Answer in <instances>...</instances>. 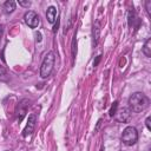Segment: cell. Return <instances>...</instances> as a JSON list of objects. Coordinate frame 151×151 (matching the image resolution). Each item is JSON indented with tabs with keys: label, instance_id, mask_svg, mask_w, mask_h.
Masks as SVG:
<instances>
[{
	"label": "cell",
	"instance_id": "7a4b0ae2",
	"mask_svg": "<svg viewBox=\"0 0 151 151\" xmlns=\"http://www.w3.org/2000/svg\"><path fill=\"white\" fill-rule=\"evenodd\" d=\"M54 61H55V54L53 51H50L45 54L41 66H40V77L41 78H48L54 68Z\"/></svg>",
	"mask_w": 151,
	"mask_h": 151
},
{
	"label": "cell",
	"instance_id": "603a6c76",
	"mask_svg": "<svg viewBox=\"0 0 151 151\" xmlns=\"http://www.w3.org/2000/svg\"><path fill=\"white\" fill-rule=\"evenodd\" d=\"M100 151H103V149H101V150H100Z\"/></svg>",
	"mask_w": 151,
	"mask_h": 151
},
{
	"label": "cell",
	"instance_id": "9c48e42d",
	"mask_svg": "<svg viewBox=\"0 0 151 151\" xmlns=\"http://www.w3.org/2000/svg\"><path fill=\"white\" fill-rule=\"evenodd\" d=\"M15 6H17V2L14 0H7L4 4V12L6 14H11L15 11Z\"/></svg>",
	"mask_w": 151,
	"mask_h": 151
},
{
	"label": "cell",
	"instance_id": "4fadbf2b",
	"mask_svg": "<svg viewBox=\"0 0 151 151\" xmlns=\"http://www.w3.org/2000/svg\"><path fill=\"white\" fill-rule=\"evenodd\" d=\"M0 80L1 81H8V74H7V70L0 65Z\"/></svg>",
	"mask_w": 151,
	"mask_h": 151
},
{
	"label": "cell",
	"instance_id": "277c9868",
	"mask_svg": "<svg viewBox=\"0 0 151 151\" xmlns=\"http://www.w3.org/2000/svg\"><path fill=\"white\" fill-rule=\"evenodd\" d=\"M24 21L28 27L35 28V27H38V25L40 22V18L34 11H27L24 14Z\"/></svg>",
	"mask_w": 151,
	"mask_h": 151
},
{
	"label": "cell",
	"instance_id": "8992f818",
	"mask_svg": "<svg viewBox=\"0 0 151 151\" xmlns=\"http://www.w3.org/2000/svg\"><path fill=\"white\" fill-rule=\"evenodd\" d=\"M116 119L120 123H126L131 117V110L129 107H122L116 112Z\"/></svg>",
	"mask_w": 151,
	"mask_h": 151
},
{
	"label": "cell",
	"instance_id": "7c38bea8",
	"mask_svg": "<svg viewBox=\"0 0 151 151\" xmlns=\"http://www.w3.org/2000/svg\"><path fill=\"white\" fill-rule=\"evenodd\" d=\"M142 52H143V54L145 57H147V58L151 57V39L150 38L145 41V44H144V46L142 48Z\"/></svg>",
	"mask_w": 151,
	"mask_h": 151
},
{
	"label": "cell",
	"instance_id": "30bf717a",
	"mask_svg": "<svg viewBox=\"0 0 151 151\" xmlns=\"http://www.w3.org/2000/svg\"><path fill=\"white\" fill-rule=\"evenodd\" d=\"M99 34H100V28L98 22H96L93 25V29H92V37H93V46H97L98 40H99Z\"/></svg>",
	"mask_w": 151,
	"mask_h": 151
},
{
	"label": "cell",
	"instance_id": "52a82bcc",
	"mask_svg": "<svg viewBox=\"0 0 151 151\" xmlns=\"http://www.w3.org/2000/svg\"><path fill=\"white\" fill-rule=\"evenodd\" d=\"M29 106V100L28 99H22L20 103H19V106H18V110H17V113H18V120L21 122L24 119V117L26 116V112H27V109Z\"/></svg>",
	"mask_w": 151,
	"mask_h": 151
},
{
	"label": "cell",
	"instance_id": "44dd1931",
	"mask_svg": "<svg viewBox=\"0 0 151 151\" xmlns=\"http://www.w3.org/2000/svg\"><path fill=\"white\" fill-rule=\"evenodd\" d=\"M4 35V25L0 24V41H1V38Z\"/></svg>",
	"mask_w": 151,
	"mask_h": 151
},
{
	"label": "cell",
	"instance_id": "ba28073f",
	"mask_svg": "<svg viewBox=\"0 0 151 151\" xmlns=\"http://www.w3.org/2000/svg\"><path fill=\"white\" fill-rule=\"evenodd\" d=\"M46 19L50 24H54L57 19V8L54 6H50L46 11Z\"/></svg>",
	"mask_w": 151,
	"mask_h": 151
},
{
	"label": "cell",
	"instance_id": "5b68a950",
	"mask_svg": "<svg viewBox=\"0 0 151 151\" xmlns=\"http://www.w3.org/2000/svg\"><path fill=\"white\" fill-rule=\"evenodd\" d=\"M35 125H37V116L34 113H31L28 116V120H27L26 127L22 131V136L24 137H27V136L32 134L33 131H34V129H35Z\"/></svg>",
	"mask_w": 151,
	"mask_h": 151
},
{
	"label": "cell",
	"instance_id": "8fae6325",
	"mask_svg": "<svg viewBox=\"0 0 151 151\" xmlns=\"http://www.w3.org/2000/svg\"><path fill=\"white\" fill-rule=\"evenodd\" d=\"M136 20H138V18H137V15H136L134 9H130V11L127 12V24H129V26H130V27H133Z\"/></svg>",
	"mask_w": 151,
	"mask_h": 151
},
{
	"label": "cell",
	"instance_id": "e0dca14e",
	"mask_svg": "<svg viewBox=\"0 0 151 151\" xmlns=\"http://www.w3.org/2000/svg\"><path fill=\"white\" fill-rule=\"evenodd\" d=\"M31 4H32V2L28 1V0H19V5L22 6V7H29Z\"/></svg>",
	"mask_w": 151,
	"mask_h": 151
},
{
	"label": "cell",
	"instance_id": "9a60e30c",
	"mask_svg": "<svg viewBox=\"0 0 151 151\" xmlns=\"http://www.w3.org/2000/svg\"><path fill=\"white\" fill-rule=\"evenodd\" d=\"M145 8H146V12H147V15L151 17V0L145 1Z\"/></svg>",
	"mask_w": 151,
	"mask_h": 151
},
{
	"label": "cell",
	"instance_id": "ac0fdd59",
	"mask_svg": "<svg viewBox=\"0 0 151 151\" xmlns=\"http://www.w3.org/2000/svg\"><path fill=\"white\" fill-rule=\"evenodd\" d=\"M145 126H146V129H147L149 131H151V118H150V117H147V118L145 119Z\"/></svg>",
	"mask_w": 151,
	"mask_h": 151
},
{
	"label": "cell",
	"instance_id": "6da1fadb",
	"mask_svg": "<svg viewBox=\"0 0 151 151\" xmlns=\"http://www.w3.org/2000/svg\"><path fill=\"white\" fill-rule=\"evenodd\" d=\"M150 105V99L142 92H134L129 97V109L133 112H142Z\"/></svg>",
	"mask_w": 151,
	"mask_h": 151
},
{
	"label": "cell",
	"instance_id": "ffe728a7",
	"mask_svg": "<svg viewBox=\"0 0 151 151\" xmlns=\"http://www.w3.org/2000/svg\"><path fill=\"white\" fill-rule=\"evenodd\" d=\"M100 59H101V55H98V57L96 58V60L93 61V66H94V67H96V66H97V65L99 64V61H100Z\"/></svg>",
	"mask_w": 151,
	"mask_h": 151
},
{
	"label": "cell",
	"instance_id": "2e32d148",
	"mask_svg": "<svg viewBox=\"0 0 151 151\" xmlns=\"http://www.w3.org/2000/svg\"><path fill=\"white\" fill-rule=\"evenodd\" d=\"M77 41H76V35H74V38H73V41H72V55H73V58L76 57V53H77Z\"/></svg>",
	"mask_w": 151,
	"mask_h": 151
},
{
	"label": "cell",
	"instance_id": "d6986e66",
	"mask_svg": "<svg viewBox=\"0 0 151 151\" xmlns=\"http://www.w3.org/2000/svg\"><path fill=\"white\" fill-rule=\"evenodd\" d=\"M59 22H60V20H59V18H57V22L54 24V26H53V28H52V32H53V33H55V32L58 31V28H59Z\"/></svg>",
	"mask_w": 151,
	"mask_h": 151
},
{
	"label": "cell",
	"instance_id": "7402d4cb",
	"mask_svg": "<svg viewBox=\"0 0 151 151\" xmlns=\"http://www.w3.org/2000/svg\"><path fill=\"white\" fill-rule=\"evenodd\" d=\"M35 35H37V41H41V34H40V33L38 32V33H37Z\"/></svg>",
	"mask_w": 151,
	"mask_h": 151
},
{
	"label": "cell",
	"instance_id": "3957f363",
	"mask_svg": "<svg viewBox=\"0 0 151 151\" xmlns=\"http://www.w3.org/2000/svg\"><path fill=\"white\" fill-rule=\"evenodd\" d=\"M138 140V131L134 126H126L124 130H123V133H122V142L127 145V146H131L133 144H136Z\"/></svg>",
	"mask_w": 151,
	"mask_h": 151
},
{
	"label": "cell",
	"instance_id": "5bb4252c",
	"mask_svg": "<svg viewBox=\"0 0 151 151\" xmlns=\"http://www.w3.org/2000/svg\"><path fill=\"white\" fill-rule=\"evenodd\" d=\"M117 107H118V101L116 100V101L112 104V106H111V109H110V111H109V113H110L111 117H113V116L116 114V112H117Z\"/></svg>",
	"mask_w": 151,
	"mask_h": 151
}]
</instances>
